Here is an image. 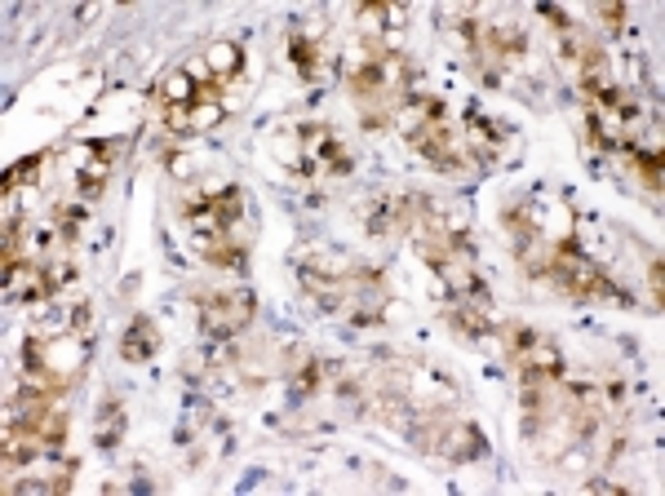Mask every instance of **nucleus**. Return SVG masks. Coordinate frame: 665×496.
<instances>
[{"label": "nucleus", "instance_id": "obj_13", "mask_svg": "<svg viewBox=\"0 0 665 496\" xmlns=\"http://www.w3.org/2000/svg\"><path fill=\"white\" fill-rule=\"evenodd\" d=\"M40 164H45V155H32V160L14 164V169L5 173V195H14L18 186H32V182H36V173H40Z\"/></svg>", "mask_w": 665, "mask_h": 496}, {"label": "nucleus", "instance_id": "obj_5", "mask_svg": "<svg viewBox=\"0 0 665 496\" xmlns=\"http://www.w3.org/2000/svg\"><path fill=\"white\" fill-rule=\"evenodd\" d=\"M501 337H506L510 359H515V368L524 372V377H559V372H564V355H559L537 328L510 324V328H501Z\"/></svg>", "mask_w": 665, "mask_h": 496}, {"label": "nucleus", "instance_id": "obj_2", "mask_svg": "<svg viewBox=\"0 0 665 496\" xmlns=\"http://www.w3.org/2000/svg\"><path fill=\"white\" fill-rule=\"evenodd\" d=\"M160 124L178 138H191V133H209L213 124L227 116V85L209 76L204 58L178 67L173 76L160 85Z\"/></svg>", "mask_w": 665, "mask_h": 496}, {"label": "nucleus", "instance_id": "obj_8", "mask_svg": "<svg viewBox=\"0 0 665 496\" xmlns=\"http://www.w3.org/2000/svg\"><path fill=\"white\" fill-rule=\"evenodd\" d=\"M156 346H160V333L151 319H133V328L120 337V350H125L129 364H142L147 355H156Z\"/></svg>", "mask_w": 665, "mask_h": 496}, {"label": "nucleus", "instance_id": "obj_10", "mask_svg": "<svg viewBox=\"0 0 665 496\" xmlns=\"http://www.w3.org/2000/svg\"><path fill=\"white\" fill-rule=\"evenodd\" d=\"M320 372H324V364L311 355V350H293V359H289L293 395H315V390H320Z\"/></svg>", "mask_w": 665, "mask_h": 496}, {"label": "nucleus", "instance_id": "obj_15", "mask_svg": "<svg viewBox=\"0 0 665 496\" xmlns=\"http://www.w3.org/2000/svg\"><path fill=\"white\" fill-rule=\"evenodd\" d=\"M595 14H599V18H603V23H608V27H621V18H626V14H621V5H599Z\"/></svg>", "mask_w": 665, "mask_h": 496}, {"label": "nucleus", "instance_id": "obj_4", "mask_svg": "<svg viewBox=\"0 0 665 496\" xmlns=\"http://www.w3.org/2000/svg\"><path fill=\"white\" fill-rule=\"evenodd\" d=\"M249 319H253V293H244V288H218V293L200 297V328L209 337L227 341L240 328H249Z\"/></svg>", "mask_w": 665, "mask_h": 496}, {"label": "nucleus", "instance_id": "obj_12", "mask_svg": "<svg viewBox=\"0 0 665 496\" xmlns=\"http://www.w3.org/2000/svg\"><path fill=\"white\" fill-rule=\"evenodd\" d=\"M120 434H125V408L111 399L107 408H102V417H98V443H102V448H111Z\"/></svg>", "mask_w": 665, "mask_h": 496}, {"label": "nucleus", "instance_id": "obj_6", "mask_svg": "<svg viewBox=\"0 0 665 496\" xmlns=\"http://www.w3.org/2000/svg\"><path fill=\"white\" fill-rule=\"evenodd\" d=\"M111 160H116V147H111V142H80V147H71L67 151L71 191H76L80 200L102 195V186L111 178Z\"/></svg>", "mask_w": 665, "mask_h": 496}, {"label": "nucleus", "instance_id": "obj_9", "mask_svg": "<svg viewBox=\"0 0 665 496\" xmlns=\"http://www.w3.org/2000/svg\"><path fill=\"white\" fill-rule=\"evenodd\" d=\"M289 62L302 71V76H320V67H324L320 40H315L311 31H293L289 36Z\"/></svg>", "mask_w": 665, "mask_h": 496}, {"label": "nucleus", "instance_id": "obj_7", "mask_svg": "<svg viewBox=\"0 0 665 496\" xmlns=\"http://www.w3.org/2000/svg\"><path fill=\"white\" fill-rule=\"evenodd\" d=\"M204 67H209V76L218 80V85H231L244 67L240 45H235V40H213V45L204 49Z\"/></svg>", "mask_w": 665, "mask_h": 496}, {"label": "nucleus", "instance_id": "obj_11", "mask_svg": "<svg viewBox=\"0 0 665 496\" xmlns=\"http://www.w3.org/2000/svg\"><path fill=\"white\" fill-rule=\"evenodd\" d=\"M85 222H89L85 200H76V204H58V209H54V235H58L63 244H76V240H80V231H85Z\"/></svg>", "mask_w": 665, "mask_h": 496}, {"label": "nucleus", "instance_id": "obj_3", "mask_svg": "<svg viewBox=\"0 0 665 496\" xmlns=\"http://www.w3.org/2000/svg\"><path fill=\"white\" fill-rule=\"evenodd\" d=\"M275 155L284 160L289 173H302V178H333V173H346V151L342 138L329 129V124H298L293 133L275 138Z\"/></svg>", "mask_w": 665, "mask_h": 496}, {"label": "nucleus", "instance_id": "obj_1", "mask_svg": "<svg viewBox=\"0 0 665 496\" xmlns=\"http://www.w3.org/2000/svg\"><path fill=\"white\" fill-rule=\"evenodd\" d=\"M240 222H244V200L235 186H196L187 195V226L196 235V253L213 266H244V244H240Z\"/></svg>", "mask_w": 665, "mask_h": 496}, {"label": "nucleus", "instance_id": "obj_14", "mask_svg": "<svg viewBox=\"0 0 665 496\" xmlns=\"http://www.w3.org/2000/svg\"><path fill=\"white\" fill-rule=\"evenodd\" d=\"M648 279H652V297H657V306H661V297H665V284H661V279H665L661 257H652V262H648Z\"/></svg>", "mask_w": 665, "mask_h": 496}]
</instances>
